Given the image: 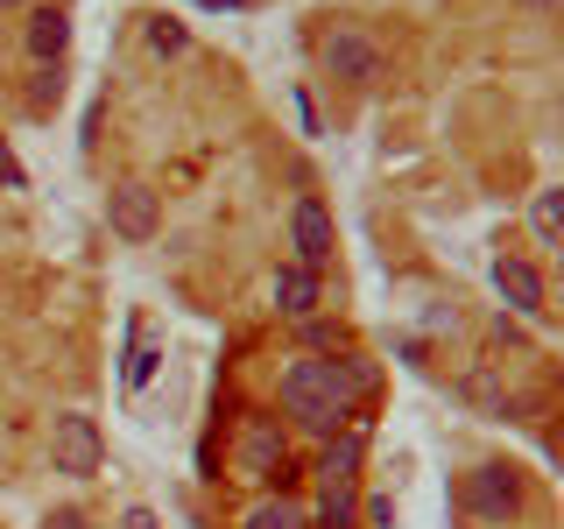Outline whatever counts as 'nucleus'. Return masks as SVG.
<instances>
[{"mask_svg":"<svg viewBox=\"0 0 564 529\" xmlns=\"http://www.w3.org/2000/svg\"><path fill=\"white\" fill-rule=\"evenodd\" d=\"M317 522H325V529H346V522H352V494H346V487H325V508H317Z\"/></svg>","mask_w":564,"mask_h":529,"instance_id":"16","label":"nucleus"},{"mask_svg":"<svg viewBox=\"0 0 564 529\" xmlns=\"http://www.w3.org/2000/svg\"><path fill=\"white\" fill-rule=\"evenodd\" d=\"M0 8H22V0H0Z\"/></svg>","mask_w":564,"mask_h":529,"instance_id":"22","label":"nucleus"},{"mask_svg":"<svg viewBox=\"0 0 564 529\" xmlns=\"http://www.w3.org/2000/svg\"><path fill=\"white\" fill-rule=\"evenodd\" d=\"M458 501H466V516H480V522H508L522 508V473L516 466H473Z\"/></svg>","mask_w":564,"mask_h":529,"instance_id":"4","label":"nucleus"},{"mask_svg":"<svg viewBox=\"0 0 564 529\" xmlns=\"http://www.w3.org/2000/svg\"><path fill=\"white\" fill-rule=\"evenodd\" d=\"M529 226H536L543 247H557V226H564V191H536V205H529Z\"/></svg>","mask_w":564,"mask_h":529,"instance_id":"12","label":"nucleus"},{"mask_svg":"<svg viewBox=\"0 0 564 529\" xmlns=\"http://www.w3.org/2000/svg\"><path fill=\"white\" fill-rule=\"evenodd\" d=\"M240 529H304V516H296L282 494H269L261 508H247V522H240Z\"/></svg>","mask_w":564,"mask_h":529,"instance_id":"13","label":"nucleus"},{"mask_svg":"<svg viewBox=\"0 0 564 529\" xmlns=\"http://www.w3.org/2000/svg\"><path fill=\"white\" fill-rule=\"evenodd\" d=\"M120 529H163V522H155L149 508H128V516H120Z\"/></svg>","mask_w":564,"mask_h":529,"instance_id":"20","label":"nucleus"},{"mask_svg":"<svg viewBox=\"0 0 564 529\" xmlns=\"http://www.w3.org/2000/svg\"><path fill=\"white\" fill-rule=\"evenodd\" d=\"M149 375H155V346H149V339H134V353H128V388H141Z\"/></svg>","mask_w":564,"mask_h":529,"instance_id":"17","label":"nucleus"},{"mask_svg":"<svg viewBox=\"0 0 564 529\" xmlns=\"http://www.w3.org/2000/svg\"><path fill=\"white\" fill-rule=\"evenodd\" d=\"M367 388H375L367 360H296L282 375V410L317 438H339L352 423V396H367Z\"/></svg>","mask_w":564,"mask_h":529,"instance_id":"1","label":"nucleus"},{"mask_svg":"<svg viewBox=\"0 0 564 529\" xmlns=\"http://www.w3.org/2000/svg\"><path fill=\"white\" fill-rule=\"evenodd\" d=\"M198 8H212V14H226V8H240V0H198Z\"/></svg>","mask_w":564,"mask_h":529,"instance_id":"21","label":"nucleus"},{"mask_svg":"<svg viewBox=\"0 0 564 529\" xmlns=\"http://www.w3.org/2000/svg\"><path fill=\"white\" fill-rule=\"evenodd\" d=\"M184 43H191V29H184V22H149V50H155V57H176Z\"/></svg>","mask_w":564,"mask_h":529,"instance_id":"14","label":"nucleus"},{"mask_svg":"<svg viewBox=\"0 0 564 529\" xmlns=\"http://www.w3.org/2000/svg\"><path fill=\"white\" fill-rule=\"evenodd\" d=\"M50 458H57V473H99V458H106V438H99V423L85 417V410H64L57 423H50Z\"/></svg>","mask_w":564,"mask_h":529,"instance_id":"3","label":"nucleus"},{"mask_svg":"<svg viewBox=\"0 0 564 529\" xmlns=\"http://www.w3.org/2000/svg\"><path fill=\"white\" fill-rule=\"evenodd\" d=\"M22 43H29V57H35V64H57L64 50H70V22H64V8H35V14H29V29H22Z\"/></svg>","mask_w":564,"mask_h":529,"instance_id":"10","label":"nucleus"},{"mask_svg":"<svg viewBox=\"0 0 564 529\" xmlns=\"http://www.w3.org/2000/svg\"><path fill=\"white\" fill-rule=\"evenodd\" d=\"M325 64H332V78H346V85H375L381 78V43L360 35V29H332L325 35Z\"/></svg>","mask_w":564,"mask_h":529,"instance_id":"5","label":"nucleus"},{"mask_svg":"<svg viewBox=\"0 0 564 529\" xmlns=\"http://www.w3.org/2000/svg\"><path fill=\"white\" fill-rule=\"evenodd\" d=\"M466 396H473V402H480V410H487V417H508V396H501V388H494V375H487V367H480V375H473V381H466Z\"/></svg>","mask_w":564,"mask_h":529,"instance_id":"15","label":"nucleus"},{"mask_svg":"<svg viewBox=\"0 0 564 529\" xmlns=\"http://www.w3.org/2000/svg\"><path fill=\"white\" fill-rule=\"evenodd\" d=\"M494 290L508 296V311H522V317H543L551 304H543V276H536V261H516V255H501L494 261Z\"/></svg>","mask_w":564,"mask_h":529,"instance_id":"8","label":"nucleus"},{"mask_svg":"<svg viewBox=\"0 0 564 529\" xmlns=\"http://www.w3.org/2000/svg\"><path fill=\"white\" fill-rule=\"evenodd\" d=\"M360 458H367L360 431H339V438H325V458H317V473H325V487H346L352 473H360Z\"/></svg>","mask_w":564,"mask_h":529,"instance_id":"11","label":"nucleus"},{"mask_svg":"<svg viewBox=\"0 0 564 529\" xmlns=\"http://www.w3.org/2000/svg\"><path fill=\"white\" fill-rule=\"evenodd\" d=\"M367 522L388 529V522H395V501H388V494H375V501H367Z\"/></svg>","mask_w":564,"mask_h":529,"instance_id":"19","label":"nucleus"},{"mask_svg":"<svg viewBox=\"0 0 564 529\" xmlns=\"http://www.w3.org/2000/svg\"><path fill=\"white\" fill-rule=\"evenodd\" d=\"M290 247H296V261H304V269H325L332 261V212L317 205V198H296L290 205Z\"/></svg>","mask_w":564,"mask_h":529,"instance_id":"7","label":"nucleus"},{"mask_svg":"<svg viewBox=\"0 0 564 529\" xmlns=\"http://www.w3.org/2000/svg\"><path fill=\"white\" fill-rule=\"evenodd\" d=\"M106 219H113L120 240H155V226H163V198H155L149 184H120L113 198H106Z\"/></svg>","mask_w":564,"mask_h":529,"instance_id":"6","label":"nucleus"},{"mask_svg":"<svg viewBox=\"0 0 564 529\" xmlns=\"http://www.w3.org/2000/svg\"><path fill=\"white\" fill-rule=\"evenodd\" d=\"M317 296H325V290H317V269H304V261H282V269H275V311L282 317H311Z\"/></svg>","mask_w":564,"mask_h":529,"instance_id":"9","label":"nucleus"},{"mask_svg":"<svg viewBox=\"0 0 564 529\" xmlns=\"http://www.w3.org/2000/svg\"><path fill=\"white\" fill-rule=\"evenodd\" d=\"M536 8H551V0H536Z\"/></svg>","mask_w":564,"mask_h":529,"instance_id":"23","label":"nucleus"},{"mask_svg":"<svg viewBox=\"0 0 564 529\" xmlns=\"http://www.w3.org/2000/svg\"><path fill=\"white\" fill-rule=\"evenodd\" d=\"M234 458H240V473H247L254 487H282V494L296 487L290 438H282V423H269V417H254V423L240 431V452H234Z\"/></svg>","mask_w":564,"mask_h":529,"instance_id":"2","label":"nucleus"},{"mask_svg":"<svg viewBox=\"0 0 564 529\" xmlns=\"http://www.w3.org/2000/svg\"><path fill=\"white\" fill-rule=\"evenodd\" d=\"M0 184H8V191H22V184H29V176H22V163L8 155V141H0Z\"/></svg>","mask_w":564,"mask_h":529,"instance_id":"18","label":"nucleus"}]
</instances>
